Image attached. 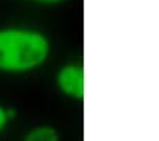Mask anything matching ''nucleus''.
<instances>
[{"label":"nucleus","mask_w":159,"mask_h":141,"mask_svg":"<svg viewBox=\"0 0 159 141\" xmlns=\"http://www.w3.org/2000/svg\"><path fill=\"white\" fill-rule=\"evenodd\" d=\"M50 43L43 33L29 29L0 30V71L21 73L47 60Z\"/></svg>","instance_id":"f257e3e1"},{"label":"nucleus","mask_w":159,"mask_h":141,"mask_svg":"<svg viewBox=\"0 0 159 141\" xmlns=\"http://www.w3.org/2000/svg\"><path fill=\"white\" fill-rule=\"evenodd\" d=\"M57 86L60 91L75 100L84 98V70L77 64H67L57 73Z\"/></svg>","instance_id":"f03ea898"},{"label":"nucleus","mask_w":159,"mask_h":141,"mask_svg":"<svg viewBox=\"0 0 159 141\" xmlns=\"http://www.w3.org/2000/svg\"><path fill=\"white\" fill-rule=\"evenodd\" d=\"M24 141H58V134L51 127H37L30 131Z\"/></svg>","instance_id":"7ed1b4c3"},{"label":"nucleus","mask_w":159,"mask_h":141,"mask_svg":"<svg viewBox=\"0 0 159 141\" xmlns=\"http://www.w3.org/2000/svg\"><path fill=\"white\" fill-rule=\"evenodd\" d=\"M11 115H13V114H11V111H10V110H4L3 107H0V131L4 128L7 120H9Z\"/></svg>","instance_id":"20e7f679"},{"label":"nucleus","mask_w":159,"mask_h":141,"mask_svg":"<svg viewBox=\"0 0 159 141\" xmlns=\"http://www.w3.org/2000/svg\"><path fill=\"white\" fill-rule=\"evenodd\" d=\"M34 2H39V3H48V4H53V3H60V2H64V0H34Z\"/></svg>","instance_id":"39448f33"}]
</instances>
